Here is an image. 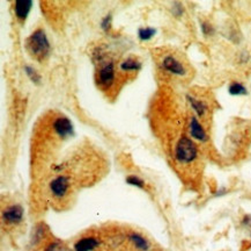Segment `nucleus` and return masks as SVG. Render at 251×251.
<instances>
[{"mask_svg":"<svg viewBox=\"0 0 251 251\" xmlns=\"http://www.w3.org/2000/svg\"><path fill=\"white\" fill-rule=\"evenodd\" d=\"M28 50L35 59L44 60L50 53V42L48 40L44 31L37 30L30 35L27 41Z\"/></svg>","mask_w":251,"mask_h":251,"instance_id":"f257e3e1","label":"nucleus"},{"mask_svg":"<svg viewBox=\"0 0 251 251\" xmlns=\"http://www.w3.org/2000/svg\"><path fill=\"white\" fill-rule=\"evenodd\" d=\"M198 156V148L191 138L182 136L175 147V158L181 164H190Z\"/></svg>","mask_w":251,"mask_h":251,"instance_id":"f03ea898","label":"nucleus"},{"mask_svg":"<svg viewBox=\"0 0 251 251\" xmlns=\"http://www.w3.org/2000/svg\"><path fill=\"white\" fill-rule=\"evenodd\" d=\"M70 179L66 176H57L50 182L49 188L53 198L63 199L70 191Z\"/></svg>","mask_w":251,"mask_h":251,"instance_id":"7ed1b4c3","label":"nucleus"},{"mask_svg":"<svg viewBox=\"0 0 251 251\" xmlns=\"http://www.w3.org/2000/svg\"><path fill=\"white\" fill-rule=\"evenodd\" d=\"M24 208L21 205H11L2 211V221L8 226H17L24 220Z\"/></svg>","mask_w":251,"mask_h":251,"instance_id":"20e7f679","label":"nucleus"},{"mask_svg":"<svg viewBox=\"0 0 251 251\" xmlns=\"http://www.w3.org/2000/svg\"><path fill=\"white\" fill-rule=\"evenodd\" d=\"M115 75V63L112 61H107L100 66L98 72V83L103 88H109L114 84Z\"/></svg>","mask_w":251,"mask_h":251,"instance_id":"39448f33","label":"nucleus"},{"mask_svg":"<svg viewBox=\"0 0 251 251\" xmlns=\"http://www.w3.org/2000/svg\"><path fill=\"white\" fill-rule=\"evenodd\" d=\"M162 67L167 72L172 73L174 76H184L185 75V67L183 64L179 62L173 55H167L162 61Z\"/></svg>","mask_w":251,"mask_h":251,"instance_id":"423d86ee","label":"nucleus"},{"mask_svg":"<svg viewBox=\"0 0 251 251\" xmlns=\"http://www.w3.org/2000/svg\"><path fill=\"white\" fill-rule=\"evenodd\" d=\"M189 133L194 140L198 141V142H206L208 140L207 133H206L205 128L199 122L198 118L192 115L189 120Z\"/></svg>","mask_w":251,"mask_h":251,"instance_id":"0eeeda50","label":"nucleus"},{"mask_svg":"<svg viewBox=\"0 0 251 251\" xmlns=\"http://www.w3.org/2000/svg\"><path fill=\"white\" fill-rule=\"evenodd\" d=\"M52 128L54 133L62 138H66L73 134V126L69 119L65 117H58L54 119Z\"/></svg>","mask_w":251,"mask_h":251,"instance_id":"6e6552de","label":"nucleus"},{"mask_svg":"<svg viewBox=\"0 0 251 251\" xmlns=\"http://www.w3.org/2000/svg\"><path fill=\"white\" fill-rule=\"evenodd\" d=\"M186 100H188L189 105L191 106L192 111L195 112L197 117H201V118L205 117L206 113H207V111H208L207 104H206L205 101L199 100V99L195 98V96H192L190 94L186 95Z\"/></svg>","mask_w":251,"mask_h":251,"instance_id":"1a4fd4ad","label":"nucleus"},{"mask_svg":"<svg viewBox=\"0 0 251 251\" xmlns=\"http://www.w3.org/2000/svg\"><path fill=\"white\" fill-rule=\"evenodd\" d=\"M100 246V241L95 237H83L75 243V251H92Z\"/></svg>","mask_w":251,"mask_h":251,"instance_id":"9d476101","label":"nucleus"},{"mask_svg":"<svg viewBox=\"0 0 251 251\" xmlns=\"http://www.w3.org/2000/svg\"><path fill=\"white\" fill-rule=\"evenodd\" d=\"M31 6H33V1L30 0H22V1H17L15 2V14H17V18L20 21L25 20L27 15L30 12Z\"/></svg>","mask_w":251,"mask_h":251,"instance_id":"9b49d317","label":"nucleus"},{"mask_svg":"<svg viewBox=\"0 0 251 251\" xmlns=\"http://www.w3.org/2000/svg\"><path fill=\"white\" fill-rule=\"evenodd\" d=\"M128 241L133 244L134 248L137 250L140 251H147L150 249V242L147 241L143 235L138 234V233H131L128 235Z\"/></svg>","mask_w":251,"mask_h":251,"instance_id":"f8f14e48","label":"nucleus"},{"mask_svg":"<svg viewBox=\"0 0 251 251\" xmlns=\"http://www.w3.org/2000/svg\"><path fill=\"white\" fill-rule=\"evenodd\" d=\"M228 92L230 95H247L248 90L242 83L231 82L228 86Z\"/></svg>","mask_w":251,"mask_h":251,"instance_id":"ddd939ff","label":"nucleus"},{"mask_svg":"<svg viewBox=\"0 0 251 251\" xmlns=\"http://www.w3.org/2000/svg\"><path fill=\"white\" fill-rule=\"evenodd\" d=\"M141 67V63L136 59H127L121 63V69L124 71H137Z\"/></svg>","mask_w":251,"mask_h":251,"instance_id":"4468645a","label":"nucleus"},{"mask_svg":"<svg viewBox=\"0 0 251 251\" xmlns=\"http://www.w3.org/2000/svg\"><path fill=\"white\" fill-rule=\"evenodd\" d=\"M155 30L152 27H146V28H140L139 31H138V36H139L140 40L143 41H147L150 40V38L153 37V35L155 34Z\"/></svg>","mask_w":251,"mask_h":251,"instance_id":"2eb2a0df","label":"nucleus"},{"mask_svg":"<svg viewBox=\"0 0 251 251\" xmlns=\"http://www.w3.org/2000/svg\"><path fill=\"white\" fill-rule=\"evenodd\" d=\"M25 73H27V76L29 77V78H30V80L34 84H40L41 83V76L38 75V72L34 69L33 66L25 65Z\"/></svg>","mask_w":251,"mask_h":251,"instance_id":"dca6fc26","label":"nucleus"},{"mask_svg":"<svg viewBox=\"0 0 251 251\" xmlns=\"http://www.w3.org/2000/svg\"><path fill=\"white\" fill-rule=\"evenodd\" d=\"M126 183L132 186H137V188H145V182L137 176H128L126 178Z\"/></svg>","mask_w":251,"mask_h":251,"instance_id":"f3484780","label":"nucleus"},{"mask_svg":"<svg viewBox=\"0 0 251 251\" xmlns=\"http://www.w3.org/2000/svg\"><path fill=\"white\" fill-rule=\"evenodd\" d=\"M201 33L205 35V36H211V35L214 34V28L210 22L202 21L201 24Z\"/></svg>","mask_w":251,"mask_h":251,"instance_id":"a211bd4d","label":"nucleus"},{"mask_svg":"<svg viewBox=\"0 0 251 251\" xmlns=\"http://www.w3.org/2000/svg\"><path fill=\"white\" fill-rule=\"evenodd\" d=\"M172 12L175 17H182L183 13H184V7H183L181 2H174Z\"/></svg>","mask_w":251,"mask_h":251,"instance_id":"6ab92c4d","label":"nucleus"},{"mask_svg":"<svg viewBox=\"0 0 251 251\" xmlns=\"http://www.w3.org/2000/svg\"><path fill=\"white\" fill-rule=\"evenodd\" d=\"M46 251H72V250L67 249L66 247L60 246V244L58 243V242H53V243H51L50 246L47 248Z\"/></svg>","mask_w":251,"mask_h":251,"instance_id":"aec40b11","label":"nucleus"},{"mask_svg":"<svg viewBox=\"0 0 251 251\" xmlns=\"http://www.w3.org/2000/svg\"><path fill=\"white\" fill-rule=\"evenodd\" d=\"M110 22H111V14L109 13L108 15H105V17L102 19V22H101L102 30L103 31H108L109 27H110Z\"/></svg>","mask_w":251,"mask_h":251,"instance_id":"412c9836","label":"nucleus"},{"mask_svg":"<svg viewBox=\"0 0 251 251\" xmlns=\"http://www.w3.org/2000/svg\"><path fill=\"white\" fill-rule=\"evenodd\" d=\"M249 54L247 53V51H242V53L240 54V56H239V61L242 64H246V63H248V61H249Z\"/></svg>","mask_w":251,"mask_h":251,"instance_id":"4be33fe9","label":"nucleus"},{"mask_svg":"<svg viewBox=\"0 0 251 251\" xmlns=\"http://www.w3.org/2000/svg\"><path fill=\"white\" fill-rule=\"evenodd\" d=\"M226 193H227V189L226 188H223V189H220V191L217 193V195H224V194H226Z\"/></svg>","mask_w":251,"mask_h":251,"instance_id":"5701e85b","label":"nucleus"}]
</instances>
